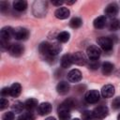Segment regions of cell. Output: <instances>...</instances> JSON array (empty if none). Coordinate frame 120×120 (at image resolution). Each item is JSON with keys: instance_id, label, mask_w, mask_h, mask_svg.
Here are the masks:
<instances>
[{"instance_id": "1", "label": "cell", "mask_w": 120, "mask_h": 120, "mask_svg": "<svg viewBox=\"0 0 120 120\" xmlns=\"http://www.w3.org/2000/svg\"><path fill=\"white\" fill-rule=\"evenodd\" d=\"M93 115L96 120H102L109 114V109L105 105H99L96 107L93 111Z\"/></svg>"}, {"instance_id": "2", "label": "cell", "mask_w": 120, "mask_h": 120, "mask_svg": "<svg viewBox=\"0 0 120 120\" xmlns=\"http://www.w3.org/2000/svg\"><path fill=\"white\" fill-rule=\"evenodd\" d=\"M98 44L105 52L112 51V47H113L112 39L110 38H108V37H100L98 39Z\"/></svg>"}, {"instance_id": "3", "label": "cell", "mask_w": 120, "mask_h": 120, "mask_svg": "<svg viewBox=\"0 0 120 120\" xmlns=\"http://www.w3.org/2000/svg\"><path fill=\"white\" fill-rule=\"evenodd\" d=\"M101 54V50L97 45H90L86 49V55L90 60H98Z\"/></svg>"}, {"instance_id": "4", "label": "cell", "mask_w": 120, "mask_h": 120, "mask_svg": "<svg viewBox=\"0 0 120 120\" xmlns=\"http://www.w3.org/2000/svg\"><path fill=\"white\" fill-rule=\"evenodd\" d=\"M84 99L89 104H95L99 100V93L98 90H89L84 96Z\"/></svg>"}, {"instance_id": "5", "label": "cell", "mask_w": 120, "mask_h": 120, "mask_svg": "<svg viewBox=\"0 0 120 120\" xmlns=\"http://www.w3.org/2000/svg\"><path fill=\"white\" fill-rule=\"evenodd\" d=\"M72 60H73V63L78 65V66H84L88 63L87 56L82 52H77L73 53L72 54Z\"/></svg>"}, {"instance_id": "6", "label": "cell", "mask_w": 120, "mask_h": 120, "mask_svg": "<svg viewBox=\"0 0 120 120\" xmlns=\"http://www.w3.org/2000/svg\"><path fill=\"white\" fill-rule=\"evenodd\" d=\"M24 52V48L22 44L20 43H13L10 45L9 49H8V52L10 55L14 56V57H19L21 56Z\"/></svg>"}, {"instance_id": "7", "label": "cell", "mask_w": 120, "mask_h": 120, "mask_svg": "<svg viewBox=\"0 0 120 120\" xmlns=\"http://www.w3.org/2000/svg\"><path fill=\"white\" fill-rule=\"evenodd\" d=\"M29 37V31L24 27H17L14 29V38L18 40H25Z\"/></svg>"}, {"instance_id": "8", "label": "cell", "mask_w": 120, "mask_h": 120, "mask_svg": "<svg viewBox=\"0 0 120 120\" xmlns=\"http://www.w3.org/2000/svg\"><path fill=\"white\" fill-rule=\"evenodd\" d=\"M0 37L1 40H7L8 41L11 38L14 37V29L10 26H5L0 31Z\"/></svg>"}, {"instance_id": "9", "label": "cell", "mask_w": 120, "mask_h": 120, "mask_svg": "<svg viewBox=\"0 0 120 120\" xmlns=\"http://www.w3.org/2000/svg\"><path fill=\"white\" fill-rule=\"evenodd\" d=\"M68 82H78L82 80V72L77 69V68H74V69H71L68 73Z\"/></svg>"}, {"instance_id": "10", "label": "cell", "mask_w": 120, "mask_h": 120, "mask_svg": "<svg viewBox=\"0 0 120 120\" xmlns=\"http://www.w3.org/2000/svg\"><path fill=\"white\" fill-rule=\"evenodd\" d=\"M37 112L39 115H46L48 113H50L52 112V105L49 102H42L40 103L38 108H37Z\"/></svg>"}, {"instance_id": "11", "label": "cell", "mask_w": 120, "mask_h": 120, "mask_svg": "<svg viewBox=\"0 0 120 120\" xmlns=\"http://www.w3.org/2000/svg\"><path fill=\"white\" fill-rule=\"evenodd\" d=\"M104 12H105V14H106L108 17L113 18V17H115L116 14L118 13V6H117L115 3H111V4H109V5L105 8Z\"/></svg>"}, {"instance_id": "12", "label": "cell", "mask_w": 120, "mask_h": 120, "mask_svg": "<svg viewBox=\"0 0 120 120\" xmlns=\"http://www.w3.org/2000/svg\"><path fill=\"white\" fill-rule=\"evenodd\" d=\"M38 51H39V52L42 55H44L49 60H51V59L53 58V57H51L50 56V43L49 42H46V41L41 42L40 45L38 46Z\"/></svg>"}, {"instance_id": "13", "label": "cell", "mask_w": 120, "mask_h": 120, "mask_svg": "<svg viewBox=\"0 0 120 120\" xmlns=\"http://www.w3.org/2000/svg\"><path fill=\"white\" fill-rule=\"evenodd\" d=\"M70 14V11L68 8H58L55 11H54V16L57 18V19H60V20H65L67 19Z\"/></svg>"}, {"instance_id": "14", "label": "cell", "mask_w": 120, "mask_h": 120, "mask_svg": "<svg viewBox=\"0 0 120 120\" xmlns=\"http://www.w3.org/2000/svg\"><path fill=\"white\" fill-rule=\"evenodd\" d=\"M114 95V86L112 84H106L101 88V96L105 98H112Z\"/></svg>"}, {"instance_id": "15", "label": "cell", "mask_w": 120, "mask_h": 120, "mask_svg": "<svg viewBox=\"0 0 120 120\" xmlns=\"http://www.w3.org/2000/svg\"><path fill=\"white\" fill-rule=\"evenodd\" d=\"M69 89H70L69 83L68 82H65V81H61L56 85V91L60 95H66V94H68V91H69Z\"/></svg>"}, {"instance_id": "16", "label": "cell", "mask_w": 120, "mask_h": 120, "mask_svg": "<svg viewBox=\"0 0 120 120\" xmlns=\"http://www.w3.org/2000/svg\"><path fill=\"white\" fill-rule=\"evenodd\" d=\"M60 64H61V67L63 68H69L72 64H73V60H72V54H69V53H66L64 54L61 59H60Z\"/></svg>"}, {"instance_id": "17", "label": "cell", "mask_w": 120, "mask_h": 120, "mask_svg": "<svg viewBox=\"0 0 120 120\" xmlns=\"http://www.w3.org/2000/svg\"><path fill=\"white\" fill-rule=\"evenodd\" d=\"M75 107V102L73 101V99L71 98H68L66 100H64L59 106L57 110H68V111H71L73 108Z\"/></svg>"}, {"instance_id": "18", "label": "cell", "mask_w": 120, "mask_h": 120, "mask_svg": "<svg viewBox=\"0 0 120 120\" xmlns=\"http://www.w3.org/2000/svg\"><path fill=\"white\" fill-rule=\"evenodd\" d=\"M93 24H94V27L95 28H97V29H102L107 24V19H106L105 16H99V17H98V18H96L94 20Z\"/></svg>"}, {"instance_id": "19", "label": "cell", "mask_w": 120, "mask_h": 120, "mask_svg": "<svg viewBox=\"0 0 120 120\" xmlns=\"http://www.w3.org/2000/svg\"><path fill=\"white\" fill-rule=\"evenodd\" d=\"M61 51H62V46L60 43L54 42V43L50 44V56L51 57L56 56Z\"/></svg>"}, {"instance_id": "20", "label": "cell", "mask_w": 120, "mask_h": 120, "mask_svg": "<svg viewBox=\"0 0 120 120\" xmlns=\"http://www.w3.org/2000/svg\"><path fill=\"white\" fill-rule=\"evenodd\" d=\"M10 96L13 98H17L20 96L21 92H22V86L19 82H14L10 87Z\"/></svg>"}, {"instance_id": "21", "label": "cell", "mask_w": 120, "mask_h": 120, "mask_svg": "<svg viewBox=\"0 0 120 120\" xmlns=\"http://www.w3.org/2000/svg\"><path fill=\"white\" fill-rule=\"evenodd\" d=\"M13 8L17 11H23L27 8V2L24 0H16L13 2Z\"/></svg>"}, {"instance_id": "22", "label": "cell", "mask_w": 120, "mask_h": 120, "mask_svg": "<svg viewBox=\"0 0 120 120\" xmlns=\"http://www.w3.org/2000/svg\"><path fill=\"white\" fill-rule=\"evenodd\" d=\"M100 68H101L102 73H103L104 75L108 76V75H110V74L112 72L114 66H113L111 62H104V63H102V65H101Z\"/></svg>"}, {"instance_id": "23", "label": "cell", "mask_w": 120, "mask_h": 120, "mask_svg": "<svg viewBox=\"0 0 120 120\" xmlns=\"http://www.w3.org/2000/svg\"><path fill=\"white\" fill-rule=\"evenodd\" d=\"M24 107L28 112H32L38 108V100L36 98H28L24 102Z\"/></svg>"}, {"instance_id": "24", "label": "cell", "mask_w": 120, "mask_h": 120, "mask_svg": "<svg viewBox=\"0 0 120 120\" xmlns=\"http://www.w3.org/2000/svg\"><path fill=\"white\" fill-rule=\"evenodd\" d=\"M11 108H12V112H15V113H21V112L23 111V109H25L24 103H22V102L20 101V100L15 101V102L12 104Z\"/></svg>"}, {"instance_id": "25", "label": "cell", "mask_w": 120, "mask_h": 120, "mask_svg": "<svg viewBox=\"0 0 120 120\" xmlns=\"http://www.w3.org/2000/svg\"><path fill=\"white\" fill-rule=\"evenodd\" d=\"M108 28L109 30L111 31H116L120 28V20L116 19V18H113L110 21L109 24H108Z\"/></svg>"}, {"instance_id": "26", "label": "cell", "mask_w": 120, "mask_h": 120, "mask_svg": "<svg viewBox=\"0 0 120 120\" xmlns=\"http://www.w3.org/2000/svg\"><path fill=\"white\" fill-rule=\"evenodd\" d=\"M82 24V21L79 17H73L69 22V26L71 28H74V29H77V28L81 27Z\"/></svg>"}, {"instance_id": "27", "label": "cell", "mask_w": 120, "mask_h": 120, "mask_svg": "<svg viewBox=\"0 0 120 120\" xmlns=\"http://www.w3.org/2000/svg\"><path fill=\"white\" fill-rule=\"evenodd\" d=\"M59 120H70V112L68 110H57Z\"/></svg>"}, {"instance_id": "28", "label": "cell", "mask_w": 120, "mask_h": 120, "mask_svg": "<svg viewBox=\"0 0 120 120\" xmlns=\"http://www.w3.org/2000/svg\"><path fill=\"white\" fill-rule=\"evenodd\" d=\"M69 33L67 32V31H63V32H60L58 35H57V39L59 42H62V43H65L67 41H68L69 39Z\"/></svg>"}, {"instance_id": "29", "label": "cell", "mask_w": 120, "mask_h": 120, "mask_svg": "<svg viewBox=\"0 0 120 120\" xmlns=\"http://www.w3.org/2000/svg\"><path fill=\"white\" fill-rule=\"evenodd\" d=\"M18 120H35V115L33 114L32 112H27L22 113L18 117Z\"/></svg>"}, {"instance_id": "30", "label": "cell", "mask_w": 120, "mask_h": 120, "mask_svg": "<svg viewBox=\"0 0 120 120\" xmlns=\"http://www.w3.org/2000/svg\"><path fill=\"white\" fill-rule=\"evenodd\" d=\"M94 115L92 111H84L82 113V120H94Z\"/></svg>"}, {"instance_id": "31", "label": "cell", "mask_w": 120, "mask_h": 120, "mask_svg": "<svg viewBox=\"0 0 120 120\" xmlns=\"http://www.w3.org/2000/svg\"><path fill=\"white\" fill-rule=\"evenodd\" d=\"M88 68L90 69H97L99 68V62L98 60H90L88 63Z\"/></svg>"}, {"instance_id": "32", "label": "cell", "mask_w": 120, "mask_h": 120, "mask_svg": "<svg viewBox=\"0 0 120 120\" xmlns=\"http://www.w3.org/2000/svg\"><path fill=\"white\" fill-rule=\"evenodd\" d=\"M2 120H14V112H4L2 115Z\"/></svg>"}, {"instance_id": "33", "label": "cell", "mask_w": 120, "mask_h": 120, "mask_svg": "<svg viewBox=\"0 0 120 120\" xmlns=\"http://www.w3.org/2000/svg\"><path fill=\"white\" fill-rule=\"evenodd\" d=\"M112 107L114 109V110H118L120 109V97H117L115 98L112 102Z\"/></svg>"}, {"instance_id": "34", "label": "cell", "mask_w": 120, "mask_h": 120, "mask_svg": "<svg viewBox=\"0 0 120 120\" xmlns=\"http://www.w3.org/2000/svg\"><path fill=\"white\" fill-rule=\"evenodd\" d=\"M8 106V100L5 98H2L0 99V110H4Z\"/></svg>"}, {"instance_id": "35", "label": "cell", "mask_w": 120, "mask_h": 120, "mask_svg": "<svg viewBox=\"0 0 120 120\" xmlns=\"http://www.w3.org/2000/svg\"><path fill=\"white\" fill-rule=\"evenodd\" d=\"M8 95H10V89H9V87H4L1 90V96L3 98H5V97H8Z\"/></svg>"}, {"instance_id": "36", "label": "cell", "mask_w": 120, "mask_h": 120, "mask_svg": "<svg viewBox=\"0 0 120 120\" xmlns=\"http://www.w3.org/2000/svg\"><path fill=\"white\" fill-rule=\"evenodd\" d=\"M0 9L2 12H5V10L8 9V3L6 1H2L0 3Z\"/></svg>"}, {"instance_id": "37", "label": "cell", "mask_w": 120, "mask_h": 120, "mask_svg": "<svg viewBox=\"0 0 120 120\" xmlns=\"http://www.w3.org/2000/svg\"><path fill=\"white\" fill-rule=\"evenodd\" d=\"M10 45H11V44H9L8 41H7V40H1V47H2V50H8V51Z\"/></svg>"}, {"instance_id": "38", "label": "cell", "mask_w": 120, "mask_h": 120, "mask_svg": "<svg viewBox=\"0 0 120 120\" xmlns=\"http://www.w3.org/2000/svg\"><path fill=\"white\" fill-rule=\"evenodd\" d=\"M52 5H54V6H59V7H60L64 2L59 0V1H52Z\"/></svg>"}, {"instance_id": "39", "label": "cell", "mask_w": 120, "mask_h": 120, "mask_svg": "<svg viewBox=\"0 0 120 120\" xmlns=\"http://www.w3.org/2000/svg\"><path fill=\"white\" fill-rule=\"evenodd\" d=\"M45 120H56L54 117H52V116H50V117H47Z\"/></svg>"}, {"instance_id": "40", "label": "cell", "mask_w": 120, "mask_h": 120, "mask_svg": "<svg viewBox=\"0 0 120 120\" xmlns=\"http://www.w3.org/2000/svg\"><path fill=\"white\" fill-rule=\"evenodd\" d=\"M75 2H76V1H70V2H67V3H68V5H71V4H74Z\"/></svg>"}, {"instance_id": "41", "label": "cell", "mask_w": 120, "mask_h": 120, "mask_svg": "<svg viewBox=\"0 0 120 120\" xmlns=\"http://www.w3.org/2000/svg\"><path fill=\"white\" fill-rule=\"evenodd\" d=\"M117 120H120V113H119L118 116H117Z\"/></svg>"}, {"instance_id": "42", "label": "cell", "mask_w": 120, "mask_h": 120, "mask_svg": "<svg viewBox=\"0 0 120 120\" xmlns=\"http://www.w3.org/2000/svg\"><path fill=\"white\" fill-rule=\"evenodd\" d=\"M72 120H80L79 118H74V119H72Z\"/></svg>"}]
</instances>
